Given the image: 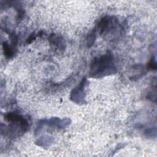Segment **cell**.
I'll list each match as a JSON object with an SVG mask.
<instances>
[{
  "label": "cell",
  "instance_id": "cell-1",
  "mask_svg": "<svg viewBox=\"0 0 157 157\" xmlns=\"http://www.w3.org/2000/svg\"><path fill=\"white\" fill-rule=\"evenodd\" d=\"M112 64V58L110 55H105L98 59H94L91 67L92 74L98 75L105 73L109 68H111Z\"/></svg>",
  "mask_w": 157,
  "mask_h": 157
}]
</instances>
